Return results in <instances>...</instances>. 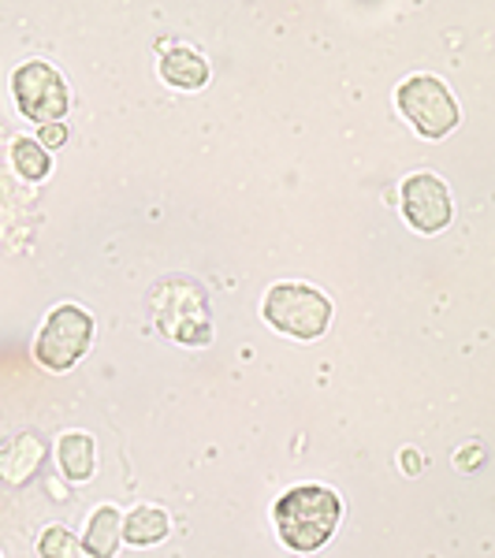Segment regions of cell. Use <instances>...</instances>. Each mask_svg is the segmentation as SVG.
<instances>
[{"mask_svg": "<svg viewBox=\"0 0 495 558\" xmlns=\"http://www.w3.org/2000/svg\"><path fill=\"white\" fill-rule=\"evenodd\" d=\"M273 521L287 551L313 555L336 536L339 521H343V499L324 484H299L276 499Z\"/></svg>", "mask_w": 495, "mask_h": 558, "instance_id": "6da1fadb", "label": "cell"}, {"mask_svg": "<svg viewBox=\"0 0 495 558\" xmlns=\"http://www.w3.org/2000/svg\"><path fill=\"white\" fill-rule=\"evenodd\" d=\"M149 320L165 339L179 347H209L213 343V313L209 294L194 276H165L149 291Z\"/></svg>", "mask_w": 495, "mask_h": 558, "instance_id": "7a4b0ae2", "label": "cell"}, {"mask_svg": "<svg viewBox=\"0 0 495 558\" xmlns=\"http://www.w3.org/2000/svg\"><path fill=\"white\" fill-rule=\"evenodd\" d=\"M261 317H265V324L273 331H280V336H291V339H299V343H313L331 324V299L313 283L283 279V283L268 287Z\"/></svg>", "mask_w": 495, "mask_h": 558, "instance_id": "3957f363", "label": "cell"}, {"mask_svg": "<svg viewBox=\"0 0 495 558\" xmlns=\"http://www.w3.org/2000/svg\"><path fill=\"white\" fill-rule=\"evenodd\" d=\"M94 343V313L86 305L64 302L57 310H49V317L38 328L34 339V362L49 373H71Z\"/></svg>", "mask_w": 495, "mask_h": 558, "instance_id": "277c9868", "label": "cell"}, {"mask_svg": "<svg viewBox=\"0 0 495 558\" xmlns=\"http://www.w3.org/2000/svg\"><path fill=\"white\" fill-rule=\"evenodd\" d=\"M395 105H399V112L413 123V131L428 142L447 138V134L458 128V120H462L451 89H447L444 78H436V75L402 78L399 89H395Z\"/></svg>", "mask_w": 495, "mask_h": 558, "instance_id": "5b68a950", "label": "cell"}, {"mask_svg": "<svg viewBox=\"0 0 495 558\" xmlns=\"http://www.w3.org/2000/svg\"><path fill=\"white\" fill-rule=\"evenodd\" d=\"M12 97L20 105V112L26 120L38 123V128H45V123H64L71 108L64 75L52 64H45V60H26V64L12 71Z\"/></svg>", "mask_w": 495, "mask_h": 558, "instance_id": "8992f818", "label": "cell"}, {"mask_svg": "<svg viewBox=\"0 0 495 558\" xmlns=\"http://www.w3.org/2000/svg\"><path fill=\"white\" fill-rule=\"evenodd\" d=\"M402 216L418 235H439L455 216L447 183L436 172H413L402 179Z\"/></svg>", "mask_w": 495, "mask_h": 558, "instance_id": "52a82bcc", "label": "cell"}, {"mask_svg": "<svg viewBox=\"0 0 495 558\" xmlns=\"http://www.w3.org/2000/svg\"><path fill=\"white\" fill-rule=\"evenodd\" d=\"M45 458H49V444L38 432H20V436L0 447V481L8 488H23V484H31L38 476Z\"/></svg>", "mask_w": 495, "mask_h": 558, "instance_id": "ba28073f", "label": "cell"}, {"mask_svg": "<svg viewBox=\"0 0 495 558\" xmlns=\"http://www.w3.org/2000/svg\"><path fill=\"white\" fill-rule=\"evenodd\" d=\"M160 78H165L172 89H183V94H197V89L209 86V64H205L202 52L186 49V45H176V49L160 52Z\"/></svg>", "mask_w": 495, "mask_h": 558, "instance_id": "9c48e42d", "label": "cell"}, {"mask_svg": "<svg viewBox=\"0 0 495 558\" xmlns=\"http://www.w3.org/2000/svg\"><path fill=\"white\" fill-rule=\"evenodd\" d=\"M57 465L71 484H86L97 473V439L89 432H64L57 439Z\"/></svg>", "mask_w": 495, "mask_h": 558, "instance_id": "30bf717a", "label": "cell"}, {"mask_svg": "<svg viewBox=\"0 0 495 558\" xmlns=\"http://www.w3.org/2000/svg\"><path fill=\"white\" fill-rule=\"evenodd\" d=\"M120 544H123V514L112 502H105V507H97L86 521L83 551L86 558H116Z\"/></svg>", "mask_w": 495, "mask_h": 558, "instance_id": "8fae6325", "label": "cell"}, {"mask_svg": "<svg viewBox=\"0 0 495 558\" xmlns=\"http://www.w3.org/2000/svg\"><path fill=\"white\" fill-rule=\"evenodd\" d=\"M168 533H172V514L165 507H153V502H142L123 518V539L131 547H157L165 544Z\"/></svg>", "mask_w": 495, "mask_h": 558, "instance_id": "7c38bea8", "label": "cell"}, {"mask_svg": "<svg viewBox=\"0 0 495 558\" xmlns=\"http://www.w3.org/2000/svg\"><path fill=\"white\" fill-rule=\"evenodd\" d=\"M12 165L26 183H41L52 172V153H45L38 146V138H20L12 146Z\"/></svg>", "mask_w": 495, "mask_h": 558, "instance_id": "4fadbf2b", "label": "cell"}, {"mask_svg": "<svg viewBox=\"0 0 495 558\" xmlns=\"http://www.w3.org/2000/svg\"><path fill=\"white\" fill-rule=\"evenodd\" d=\"M38 555L41 558H86L83 539L71 533L68 525H49L38 536Z\"/></svg>", "mask_w": 495, "mask_h": 558, "instance_id": "5bb4252c", "label": "cell"}, {"mask_svg": "<svg viewBox=\"0 0 495 558\" xmlns=\"http://www.w3.org/2000/svg\"><path fill=\"white\" fill-rule=\"evenodd\" d=\"M68 128L64 123H45V128L38 131V146L45 149V153H52V149H60V146H68Z\"/></svg>", "mask_w": 495, "mask_h": 558, "instance_id": "9a60e30c", "label": "cell"}, {"mask_svg": "<svg viewBox=\"0 0 495 558\" xmlns=\"http://www.w3.org/2000/svg\"><path fill=\"white\" fill-rule=\"evenodd\" d=\"M481 462H484V447H481V444H473V447H470V454H466V451H458V454H455V465H458L462 473H473Z\"/></svg>", "mask_w": 495, "mask_h": 558, "instance_id": "2e32d148", "label": "cell"}, {"mask_svg": "<svg viewBox=\"0 0 495 558\" xmlns=\"http://www.w3.org/2000/svg\"><path fill=\"white\" fill-rule=\"evenodd\" d=\"M399 465H402V473H407V476H418V473H421V465H425V462H421V454H418V451H402V454H399Z\"/></svg>", "mask_w": 495, "mask_h": 558, "instance_id": "e0dca14e", "label": "cell"}]
</instances>
